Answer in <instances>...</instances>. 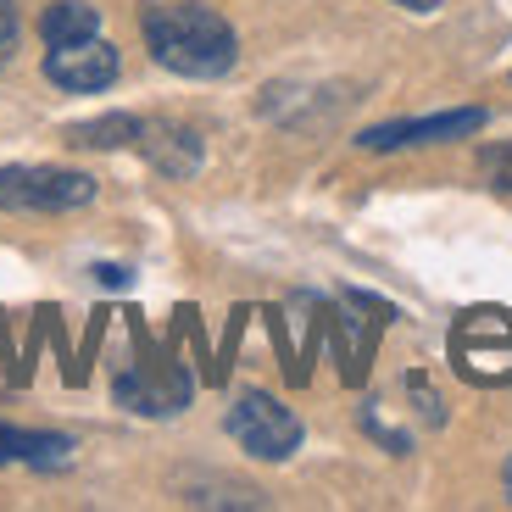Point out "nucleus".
<instances>
[{
	"label": "nucleus",
	"mask_w": 512,
	"mask_h": 512,
	"mask_svg": "<svg viewBox=\"0 0 512 512\" xmlns=\"http://www.w3.org/2000/svg\"><path fill=\"white\" fill-rule=\"evenodd\" d=\"M140 34L156 67L179 78H223L240 62V39H234L229 17L206 0H151L140 12Z\"/></svg>",
	"instance_id": "f257e3e1"
},
{
	"label": "nucleus",
	"mask_w": 512,
	"mask_h": 512,
	"mask_svg": "<svg viewBox=\"0 0 512 512\" xmlns=\"http://www.w3.org/2000/svg\"><path fill=\"white\" fill-rule=\"evenodd\" d=\"M223 429H229V440L256 462H290L295 451H301V440H307L301 418H295L279 396H268V390H240L229 418H223Z\"/></svg>",
	"instance_id": "f03ea898"
},
{
	"label": "nucleus",
	"mask_w": 512,
	"mask_h": 512,
	"mask_svg": "<svg viewBox=\"0 0 512 512\" xmlns=\"http://www.w3.org/2000/svg\"><path fill=\"white\" fill-rule=\"evenodd\" d=\"M95 201V179L78 167H0V212H78Z\"/></svg>",
	"instance_id": "7ed1b4c3"
},
{
	"label": "nucleus",
	"mask_w": 512,
	"mask_h": 512,
	"mask_svg": "<svg viewBox=\"0 0 512 512\" xmlns=\"http://www.w3.org/2000/svg\"><path fill=\"white\" fill-rule=\"evenodd\" d=\"M490 123L485 106H457V112H435V117H390V123H373L357 134L362 151H401V145H451L468 140Z\"/></svg>",
	"instance_id": "20e7f679"
},
{
	"label": "nucleus",
	"mask_w": 512,
	"mask_h": 512,
	"mask_svg": "<svg viewBox=\"0 0 512 512\" xmlns=\"http://www.w3.org/2000/svg\"><path fill=\"white\" fill-rule=\"evenodd\" d=\"M190 390H195V379L173 357H167L162 368L140 362V368L117 373V407L145 412V418H173V412H184L190 407Z\"/></svg>",
	"instance_id": "39448f33"
},
{
	"label": "nucleus",
	"mask_w": 512,
	"mask_h": 512,
	"mask_svg": "<svg viewBox=\"0 0 512 512\" xmlns=\"http://www.w3.org/2000/svg\"><path fill=\"white\" fill-rule=\"evenodd\" d=\"M117 67H123V56H117V45H106L101 34L73 39V45H51V51H45V78H51L56 90H67V95L106 90V84L117 78Z\"/></svg>",
	"instance_id": "423d86ee"
},
{
	"label": "nucleus",
	"mask_w": 512,
	"mask_h": 512,
	"mask_svg": "<svg viewBox=\"0 0 512 512\" xmlns=\"http://www.w3.org/2000/svg\"><path fill=\"white\" fill-rule=\"evenodd\" d=\"M140 151L162 179H195L201 162H206L201 134L184 128V123H173V117H151V123L140 128Z\"/></svg>",
	"instance_id": "0eeeda50"
},
{
	"label": "nucleus",
	"mask_w": 512,
	"mask_h": 512,
	"mask_svg": "<svg viewBox=\"0 0 512 512\" xmlns=\"http://www.w3.org/2000/svg\"><path fill=\"white\" fill-rule=\"evenodd\" d=\"M73 457L67 435H45V429H6L0 423V462H28V468H62Z\"/></svg>",
	"instance_id": "6e6552de"
},
{
	"label": "nucleus",
	"mask_w": 512,
	"mask_h": 512,
	"mask_svg": "<svg viewBox=\"0 0 512 512\" xmlns=\"http://www.w3.org/2000/svg\"><path fill=\"white\" fill-rule=\"evenodd\" d=\"M140 128H145V117L106 112V117H90V123L67 128V145H78V151H123V145H140Z\"/></svg>",
	"instance_id": "1a4fd4ad"
},
{
	"label": "nucleus",
	"mask_w": 512,
	"mask_h": 512,
	"mask_svg": "<svg viewBox=\"0 0 512 512\" xmlns=\"http://www.w3.org/2000/svg\"><path fill=\"white\" fill-rule=\"evenodd\" d=\"M39 34H45V45L95 39V34H101V12H95L90 0H51V6L39 12Z\"/></svg>",
	"instance_id": "9d476101"
},
{
	"label": "nucleus",
	"mask_w": 512,
	"mask_h": 512,
	"mask_svg": "<svg viewBox=\"0 0 512 512\" xmlns=\"http://www.w3.org/2000/svg\"><path fill=\"white\" fill-rule=\"evenodd\" d=\"M479 167H485L490 190H496V195H512V140H507V145H485Z\"/></svg>",
	"instance_id": "9b49d317"
},
{
	"label": "nucleus",
	"mask_w": 512,
	"mask_h": 512,
	"mask_svg": "<svg viewBox=\"0 0 512 512\" xmlns=\"http://www.w3.org/2000/svg\"><path fill=\"white\" fill-rule=\"evenodd\" d=\"M17 39H23V23H17V6L12 0H0V67L17 56Z\"/></svg>",
	"instance_id": "f8f14e48"
},
{
	"label": "nucleus",
	"mask_w": 512,
	"mask_h": 512,
	"mask_svg": "<svg viewBox=\"0 0 512 512\" xmlns=\"http://www.w3.org/2000/svg\"><path fill=\"white\" fill-rule=\"evenodd\" d=\"M95 279H101L106 290H123V284L134 279V273H128V268H117V262H101V268H95Z\"/></svg>",
	"instance_id": "ddd939ff"
},
{
	"label": "nucleus",
	"mask_w": 512,
	"mask_h": 512,
	"mask_svg": "<svg viewBox=\"0 0 512 512\" xmlns=\"http://www.w3.org/2000/svg\"><path fill=\"white\" fill-rule=\"evenodd\" d=\"M396 6H407V12H435L440 0H396Z\"/></svg>",
	"instance_id": "4468645a"
},
{
	"label": "nucleus",
	"mask_w": 512,
	"mask_h": 512,
	"mask_svg": "<svg viewBox=\"0 0 512 512\" xmlns=\"http://www.w3.org/2000/svg\"><path fill=\"white\" fill-rule=\"evenodd\" d=\"M507 496H512V462H507Z\"/></svg>",
	"instance_id": "2eb2a0df"
}]
</instances>
